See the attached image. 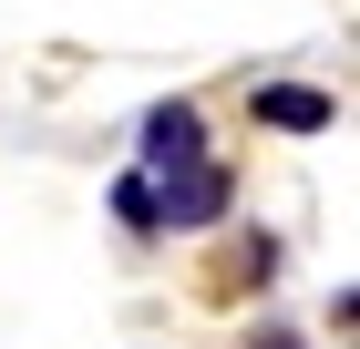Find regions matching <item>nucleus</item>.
Instances as JSON below:
<instances>
[{
  "mask_svg": "<svg viewBox=\"0 0 360 349\" xmlns=\"http://www.w3.org/2000/svg\"><path fill=\"white\" fill-rule=\"evenodd\" d=\"M217 206H226V164H206V154L175 164L165 185H155V226H206Z\"/></svg>",
  "mask_w": 360,
  "mask_h": 349,
  "instance_id": "obj_1",
  "label": "nucleus"
},
{
  "mask_svg": "<svg viewBox=\"0 0 360 349\" xmlns=\"http://www.w3.org/2000/svg\"><path fill=\"white\" fill-rule=\"evenodd\" d=\"M195 154H206L195 103H155V113H144V164H155V175H175V164H195Z\"/></svg>",
  "mask_w": 360,
  "mask_h": 349,
  "instance_id": "obj_2",
  "label": "nucleus"
},
{
  "mask_svg": "<svg viewBox=\"0 0 360 349\" xmlns=\"http://www.w3.org/2000/svg\"><path fill=\"white\" fill-rule=\"evenodd\" d=\"M248 103H257V124H278V134H330V93H309V82H257V93H248Z\"/></svg>",
  "mask_w": 360,
  "mask_h": 349,
  "instance_id": "obj_3",
  "label": "nucleus"
},
{
  "mask_svg": "<svg viewBox=\"0 0 360 349\" xmlns=\"http://www.w3.org/2000/svg\"><path fill=\"white\" fill-rule=\"evenodd\" d=\"M113 216H124L134 237H165V226H155V175H124V185H113Z\"/></svg>",
  "mask_w": 360,
  "mask_h": 349,
  "instance_id": "obj_4",
  "label": "nucleus"
}]
</instances>
